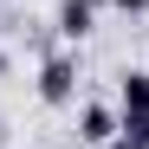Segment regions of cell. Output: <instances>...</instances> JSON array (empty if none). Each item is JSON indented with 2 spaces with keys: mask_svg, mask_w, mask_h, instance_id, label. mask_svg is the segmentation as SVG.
Wrapping results in <instances>:
<instances>
[{
  "mask_svg": "<svg viewBox=\"0 0 149 149\" xmlns=\"http://www.w3.org/2000/svg\"><path fill=\"white\" fill-rule=\"evenodd\" d=\"M39 104L45 110H71L78 104V58L71 52H52L39 65Z\"/></svg>",
  "mask_w": 149,
  "mask_h": 149,
  "instance_id": "1",
  "label": "cell"
},
{
  "mask_svg": "<svg viewBox=\"0 0 149 149\" xmlns=\"http://www.w3.org/2000/svg\"><path fill=\"white\" fill-rule=\"evenodd\" d=\"M97 13H104V0H58V13H52V33L65 45H84L97 33Z\"/></svg>",
  "mask_w": 149,
  "mask_h": 149,
  "instance_id": "2",
  "label": "cell"
},
{
  "mask_svg": "<svg viewBox=\"0 0 149 149\" xmlns=\"http://www.w3.org/2000/svg\"><path fill=\"white\" fill-rule=\"evenodd\" d=\"M110 136H117V104H97V97H91V104H78V143L104 149Z\"/></svg>",
  "mask_w": 149,
  "mask_h": 149,
  "instance_id": "3",
  "label": "cell"
},
{
  "mask_svg": "<svg viewBox=\"0 0 149 149\" xmlns=\"http://www.w3.org/2000/svg\"><path fill=\"white\" fill-rule=\"evenodd\" d=\"M117 117H149V71L130 65L117 78Z\"/></svg>",
  "mask_w": 149,
  "mask_h": 149,
  "instance_id": "4",
  "label": "cell"
},
{
  "mask_svg": "<svg viewBox=\"0 0 149 149\" xmlns=\"http://www.w3.org/2000/svg\"><path fill=\"white\" fill-rule=\"evenodd\" d=\"M117 136H130L136 149H149V117H117Z\"/></svg>",
  "mask_w": 149,
  "mask_h": 149,
  "instance_id": "5",
  "label": "cell"
},
{
  "mask_svg": "<svg viewBox=\"0 0 149 149\" xmlns=\"http://www.w3.org/2000/svg\"><path fill=\"white\" fill-rule=\"evenodd\" d=\"M104 7L123 13V19H143V13H149V0H104Z\"/></svg>",
  "mask_w": 149,
  "mask_h": 149,
  "instance_id": "6",
  "label": "cell"
},
{
  "mask_svg": "<svg viewBox=\"0 0 149 149\" xmlns=\"http://www.w3.org/2000/svg\"><path fill=\"white\" fill-rule=\"evenodd\" d=\"M104 149H136V143H130V136H110V143H104Z\"/></svg>",
  "mask_w": 149,
  "mask_h": 149,
  "instance_id": "7",
  "label": "cell"
},
{
  "mask_svg": "<svg viewBox=\"0 0 149 149\" xmlns=\"http://www.w3.org/2000/svg\"><path fill=\"white\" fill-rule=\"evenodd\" d=\"M0 78H7V52H0Z\"/></svg>",
  "mask_w": 149,
  "mask_h": 149,
  "instance_id": "8",
  "label": "cell"
}]
</instances>
